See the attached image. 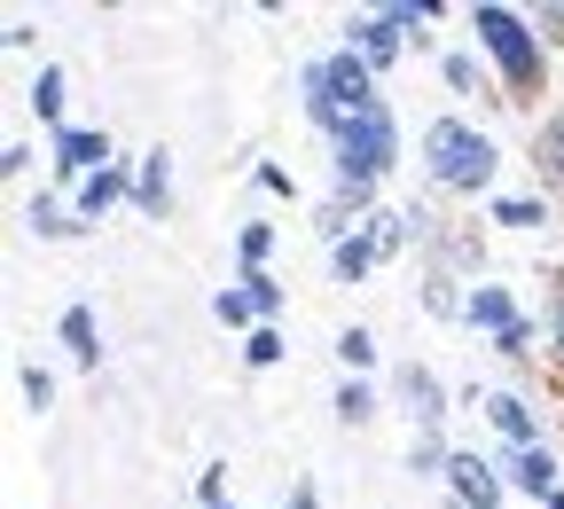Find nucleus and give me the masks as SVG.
Instances as JSON below:
<instances>
[{"instance_id":"f257e3e1","label":"nucleus","mask_w":564,"mask_h":509,"mask_svg":"<svg viewBox=\"0 0 564 509\" xmlns=\"http://www.w3.org/2000/svg\"><path fill=\"white\" fill-rule=\"evenodd\" d=\"M369 110H384V102H377V71L352 55V47H337L329 63H306V118H314L329 141H345Z\"/></svg>"},{"instance_id":"f03ea898","label":"nucleus","mask_w":564,"mask_h":509,"mask_svg":"<svg viewBox=\"0 0 564 509\" xmlns=\"http://www.w3.org/2000/svg\"><path fill=\"white\" fill-rule=\"evenodd\" d=\"M494 165H502V150H494L478 126H463V118H432V126H423V173H432V188L478 196V188H494Z\"/></svg>"},{"instance_id":"7ed1b4c3","label":"nucleus","mask_w":564,"mask_h":509,"mask_svg":"<svg viewBox=\"0 0 564 509\" xmlns=\"http://www.w3.org/2000/svg\"><path fill=\"white\" fill-rule=\"evenodd\" d=\"M470 24H478V47H486L494 63H502L510 102L541 95V32H533L525 17H510V9H470Z\"/></svg>"},{"instance_id":"20e7f679","label":"nucleus","mask_w":564,"mask_h":509,"mask_svg":"<svg viewBox=\"0 0 564 509\" xmlns=\"http://www.w3.org/2000/svg\"><path fill=\"white\" fill-rule=\"evenodd\" d=\"M400 32H408V24H400L392 9H369V17H352V24H345V47L361 55L369 71H384V63L400 55Z\"/></svg>"},{"instance_id":"39448f33","label":"nucleus","mask_w":564,"mask_h":509,"mask_svg":"<svg viewBox=\"0 0 564 509\" xmlns=\"http://www.w3.org/2000/svg\"><path fill=\"white\" fill-rule=\"evenodd\" d=\"M447 494H455V509H502V470H494L486 455H455L447 463Z\"/></svg>"},{"instance_id":"423d86ee","label":"nucleus","mask_w":564,"mask_h":509,"mask_svg":"<svg viewBox=\"0 0 564 509\" xmlns=\"http://www.w3.org/2000/svg\"><path fill=\"white\" fill-rule=\"evenodd\" d=\"M55 165L79 173V181H95V173L110 165V133H102V126H63V133H55Z\"/></svg>"},{"instance_id":"0eeeda50","label":"nucleus","mask_w":564,"mask_h":509,"mask_svg":"<svg viewBox=\"0 0 564 509\" xmlns=\"http://www.w3.org/2000/svg\"><path fill=\"white\" fill-rule=\"evenodd\" d=\"M400 400H408L415 431H440V423H447V385L423 369V360H408V369H400Z\"/></svg>"},{"instance_id":"6e6552de","label":"nucleus","mask_w":564,"mask_h":509,"mask_svg":"<svg viewBox=\"0 0 564 509\" xmlns=\"http://www.w3.org/2000/svg\"><path fill=\"white\" fill-rule=\"evenodd\" d=\"M165 204H173V158L165 150L133 158V212L141 220H165Z\"/></svg>"},{"instance_id":"1a4fd4ad","label":"nucleus","mask_w":564,"mask_h":509,"mask_svg":"<svg viewBox=\"0 0 564 509\" xmlns=\"http://www.w3.org/2000/svg\"><path fill=\"white\" fill-rule=\"evenodd\" d=\"M55 337H63V353L79 360V369H102V329H95V306H63Z\"/></svg>"},{"instance_id":"9d476101","label":"nucleus","mask_w":564,"mask_h":509,"mask_svg":"<svg viewBox=\"0 0 564 509\" xmlns=\"http://www.w3.org/2000/svg\"><path fill=\"white\" fill-rule=\"evenodd\" d=\"M486 415H494V431L510 440V455H518V447H541V423H533V408H525L518 392H494Z\"/></svg>"},{"instance_id":"9b49d317","label":"nucleus","mask_w":564,"mask_h":509,"mask_svg":"<svg viewBox=\"0 0 564 509\" xmlns=\"http://www.w3.org/2000/svg\"><path fill=\"white\" fill-rule=\"evenodd\" d=\"M510 486L533 494V501H556V455L549 447H518L510 455Z\"/></svg>"},{"instance_id":"f8f14e48","label":"nucleus","mask_w":564,"mask_h":509,"mask_svg":"<svg viewBox=\"0 0 564 509\" xmlns=\"http://www.w3.org/2000/svg\"><path fill=\"white\" fill-rule=\"evenodd\" d=\"M463 322H470V329H494V337H502V329H518L525 314L510 306V290H502V282H478V290H470V314H463Z\"/></svg>"},{"instance_id":"ddd939ff","label":"nucleus","mask_w":564,"mask_h":509,"mask_svg":"<svg viewBox=\"0 0 564 509\" xmlns=\"http://www.w3.org/2000/svg\"><path fill=\"white\" fill-rule=\"evenodd\" d=\"M533 173L564 196V110H549V118L533 126Z\"/></svg>"},{"instance_id":"4468645a","label":"nucleus","mask_w":564,"mask_h":509,"mask_svg":"<svg viewBox=\"0 0 564 509\" xmlns=\"http://www.w3.org/2000/svg\"><path fill=\"white\" fill-rule=\"evenodd\" d=\"M118 196H133V173H126V165H102L95 181H79V220H102Z\"/></svg>"},{"instance_id":"2eb2a0df","label":"nucleus","mask_w":564,"mask_h":509,"mask_svg":"<svg viewBox=\"0 0 564 509\" xmlns=\"http://www.w3.org/2000/svg\"><path fill=\"white\" fill-rule=\"evenodd\" d=\"M63 87H70V79H63V63H40V79H32V95H24V102L40 110V126H47V141L63 133Z\"/></svg>"},{"instance_id":"dca6fc26","label":"nucleus","mask_w":564,"mask_h":509,"mask_svg":"<svg viewBox=\"0 0 564 509\" xmlns=\"http://www.w3.org/2000/svg\"><path fill=\"white\" fill-rule=\"evenodd\" d=\"M377 267V236H345V243H329V274L337 282H361Z\"/></svg>"},{"instance_id":"f3484780","label":"nucleus","mask_w":564,"mask_h":509,"mask_svg":"<svg viewBox=\"0 0 564 509\" xmlns=\"http://www.w3.org/2000/svg\"><path fill=\"white\" fill-rule=\"evenodd\" d=\"M24 220H32V236H40V243H70V236H79V220H70V212H63L55 196H32Z\"/></svg>"},{"instance_id":"a211bd4d","label":"nucleus","mask_w":564,"mask_h":509,"mask_svg":"<svg viewBox=\"0 0 564 509\" xmlns=\"http://www.w3.org/2000/svg\"><path fill=\"white\" fill-rule=\"evenodd\" d=\"M447 463H455V447L440 440V431H415V447H408V470H415V478H447Z\"/></svg>"},{"instance_id":"6ab92c4d","label":"nucleus","mask_w":564,"mask_h":509,"mask_svg":"<svg viewBox=\"0 0 564 509\" xmlns=\"http://www.w3.org/2000/svg\"><path fill=\"white\" fill-rule=\"evenodd\" d=\"M212 322H220V329H259V306L243 299V282H236V290H220V299H212Z\"/></svg>"},{"instance_id":"aec40b11","label":"nucleus","mask_w":564,"mask_h":509,"mask_svg":"<svg viewBox=\"0 0 564 509\" xmlns=\"http://www.w3.org/2000/svg\"><path fill=\"white\" fill-rule=\"evenodd\" d=\"M337 360H345V377L377 369V337H369V329H337Z\"/></svg>"},{"instance_id":"412c9836","label":"nucleus","mask_w":564,"mask_h":509,"mask_svg":"<svg viewBox=\"0 0 564 509\" xmlns=\"http://www.w3.org/2000/svg\"><path fill=\"white\" fill-rule=\"evenodd\" d=\"M369 415H377V392H369L361 377H345V385H337V423H369Z\"/></svg>"},{"instance_id":"4be33fe9","label":"nucleus","mask_w":564,"mask_h":509,"mask_svg":"<svg viewBox=\"0 0 564 509\" xmlns=\"http://www.w3.org/2000/svg\"><path fill=\"white\" fill-rule=\"evenodd\" d=\"M494 220L502 228H541L549 212H541V196H494Z\"/></svg>"},{"instance_id":"5701e85b","label":"nucleus","mask_w":564,"mask_h":509,"mask_svg":"<svg viewBox=\"0 0 564 509\" xmlns=\"http://www.w3.org/2000/svg\"><path fill=\"white\" fill-rule=\"evenodd\" d=\"M236 282H243V299L259 306V322H274V314H282V282H274V274H236Z\"/></svg>"},{"instance_id":"b1692460","label":"nucleus","mask_w":564,"mask_h":509,"mask_svg":"<svg viewBox=\"0 0 564 509\" xmlns=\"http://www.w3.org/2000/svg\"><path fill=\"white\" fill-rule=\"evenodd\" d=\"M243 360H251V369H274V360H282V329H274V322H259V329L243 337Z\"/></svg>"},{"instance_id":"393cba45","label":"nucleus","mask_w":564,"mask_h":509,"mask_svg":"<svg viewBox=\"0 0 564 509\" xmlns=\"http://www.w3.org/2000/svg\"><path fill=\"white\" fill-rule=\"evenodd\" d=\"M236 251H243V274H267V251H274V228H259V220H251Z\"/></svg>"},{"instance_id":"a878e982","label":"nucleus","mask_w":564,"mask_h":509,"mask_svg":"<svg viewBox=\"0 0 564 509\" xmlns=\"http://www.w3.org/2000/svg\"><path fill=\"white\" fill-rule=\"evenodd\" d=\"M17 385H24V408H32V415H47V408H55V377H47V369H24Z\"/></svg>"},{"instance_id":"bb28decb","label":"nucleus","mask_w":564,"mask_h":509,"mask_svg":"<svg viewBox=\"0 0 564 509\" xmlns=\"http://www.w3.org/2000/svg\"><path fill=\"white\" fill-rule=\"evenodd\" d=\"M549 360H556V377H564V274H556V299H549Z\"/></svg>"},{"instance_id":"cd10ccee","label":"nucleus","mask_w":564,"mask_h":509,"mask_svg":"<svg viewBox=\"0 0 564 509\" xmlns=\"http://www.w3.org/2000/svg\"><path fill=\"white\" fill-rule=\"evenodd\" d=\"M196 501H204V509H220V501H228V470H220V463L196 470Z\"/></svg>"},{"instance_id":"c85d7f7f","label":"nucleus","mask_w":564,"mask_h":509,"mask_svg":"<svg viewBox=\"0 0 564 509\" xmlns=\"http://www.w3.org/2000/svg\"><path fill=\"white\" fill-rule=\"evenodd\" d=\"M440 71H447V87H455V95H470V87H478V63H470V55H447Z\"/></svg>"},{"instance_id":"c756f323","label":"nucleus","mask_w":564,"mask_h":509,"mask_svg":"<svg viewBox=\"0 0 564 509\" xmlns=\"http://www.w3.org/2000/svg\"><path fill=\"white\" fill-rule=\"evenodd\" d=\"M533 32H541V40H556V47H564V0H541V17H533Z\"/></svg>"},{"instance_id":"7c9ffc66","label":"nucleus","mask_w":564,"mask_h":509,"mask_svg":"<svg viewBox=\"0 0 564 509\" xmlns=\"http://www.w3.org/2000/svg\"><path fill=\"white\" fill-rule=\"evenodd\" d=\"M525 345H533V322H518V329L494 337V353H502V360H525Z\"/></svg>"},{"instance_id":"2f4dec72","label":"nucleus","mask_w":564,"mask_h":509,"mask_svg":"<svg viewBox=\"0 0 564 509\" xmlns=\"http://www.w3.org/2000/svg\"><path fill=\"white\" fill-rule=\"evenodd\" d=\"M541 509H564V494H556V501H541Z\"/></svg>"},{"instance_id":"473e14b6","label":"nucleus","mask_w":564,"mask_h":509,"mask_svg":"<svg viewBox=\"0 0 564 509\" xmlns=\"http://www.w3.org/2000/svg\"><path fill=\"white\" fill-rule=\"evenodd\" d=\"M220 509H236V501H220Z\"/></svg>"}]
</instances>
